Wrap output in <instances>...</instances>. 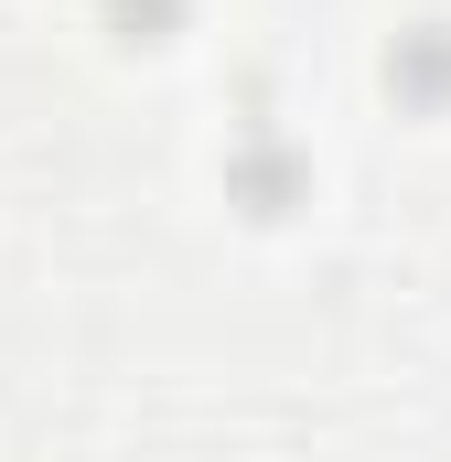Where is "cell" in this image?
<instances>
[{
	"mask_svg": "<svg viewBox=\"0 0 451 462\" xmlns=\"http://www.w3.org/2000/svg\"><path fill=\"white\" fill-rule=\"evenodd\" d=\"M387 87L409 108H451V22H419V32L387 43Z\"/></svg>",
	"mask_w": 451,
	"mask_h": 462,
	"instance_id": "cell-1",
	"label": "cell"
},
{
	"mask_svg": "<svg viewBox=\"0 0 451 462\" xmlns=\"http://www.w3.org/2000/svg\"><path fill=\"white\" fill-rule=\"evenodd\" d=\"M172 22H183V0H108V32H118V43H161Z\"/></svg>",
	"mask_w": 451,
	"mask_h": 462,
	"instance_id": "cell-3",
	"label": "cell"
},
{
	"mask_svg": "<svg viewBox=\"0 0 451 462\" xmlns=\"http://www.w3.org/2000/svg\"><path fill=\"white\" fill-rule=\"evenodd\" d=\"M226 183H236V194H247L258 216H290V194H301V162H290L280 140H247V151L226 162Z\"/></svg>",
	"mask_w": 451,
	"mask_h": 462,
	"instance_id": "cell-2",
	"label": "cell"
}]
</instances>
